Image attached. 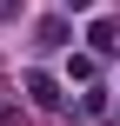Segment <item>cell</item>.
<instances>
[{
	"label": "cell",
	"mask_w": 120,
	"mask_h": 126,
	"mask_svg": "<svg viewBox=\"0 0 120 126\" xmlns=\"http://www.w3.org/2000/svg\"><path fill=\"white\" fill-rule=\"evenodd\" d=\"M20 86H27V100H33L40 113H60V106H67V93H60V80H53V73H27Z\"/></svg>",
	"instance_id": "obj_1"
},
{
	"label": "cell",
	"mask_w": 120,
	"mask_h": 126,
	"mask_svg": "<svg viewBox=\"0 0 120 126\" xmlns=\"http://www.w3.org/2000/svg\"><path fill=\"white\" fill-rule=\"evenodd\" d=\"M87 40H94V53H114V47H120V27H114V20H94Z\"/></svg>",
	"instance_id": "obj_2"
},
{
	"label": "cell",
	"mask_w": 120,
	"mask_h": 126,
	"mask_svg": "<svg viewBox=\"0 0 120 126\" xmlns=\"http://www.w3.org/2000/svg\"><path fill=\"white\" fill-rule=\"evenodd\" d=\"M40 47H67V20H60V13L40 20Z\"/></svg>",
	"instance_id": "obj_3"
},
{
	"label": "cell",
	"mask_w": 120,
	"mask_h": 126,
	"mask_svg": "<svg viewBox=\"0 0 120 126\" xmlns=\"http://www.w3.org/2000/svg\"><path fill=\"white\" fill-rule=\"evenodd\" d=\"M0 20H20V0H0Z\"/></svg>",
	"instance_id": "obj_4"
}]
</instances>
